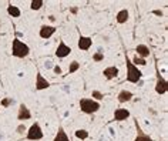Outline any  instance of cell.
<instances>
[{
    "label": "cell",
    "mask_w": 168,
    "mask_h": 141,
    "mask_svg": "<svg viewBox=\"0 0 168 141\" xmlns=\"http://www.w3.org/2000/svg\"><path fill=\"white\" fill-rule=\"evenodd\" d=\"M12 53L14 57H19V58H24L29 56L30 53V47L23 43L21 40L19 39H13V44H12Z\"/></svg>",
    "instance_id": "1"
},
{
    "label": "cell",
    "mask_w": 168,
    "mask_h": 141,
    "mask_svg": "<svg viewBox=\"0 0 168 141\" xmlns=\"http://www.w3.org/2000/svg\"><path fill=\"white\" fill-rule=\"evenodd\" d=\"M125 64H127V81H130V83H138L140 80H141V77H143V73L140 71L138 67H135L134 64H133L130 60H125Z\"/></svg>",
    "instance_id": "2"
},
{
    "label": "cell",
    "mask_w": 168,
    "mask_h": 141,
    "mask_svg": "<svg viewBox=\"0 0 168 141\" xmlns=\"http://www.w3.org/2000/svg\"><path fill=\"white\" fill-rule=\"evenodd\" d=\"M80 108L86 114H94L100 110V103L93 98H81L80 100Z\"/></svg>",
    "instance_id": "3"
},
{
    "label": "cell",
    "mask_w": 168,
    "mask_h": 141,
    "mask_svg": "<svg viewBox=\"0 0 168 141\" xmlns=\"http://www.w3.org/2000/svg\"><path fill=\"white\" fill-rule=\"evenodd\" d=\"M43 138V131H41V127L39 123H33L32 127L27 130V140L32 141H37Z\"/></svg>",
    "instance_id": "4"
},
{
    "label": "cell",
    "mask_w": 168,
    "mask_h": 141,
    "mask_svg": "<svg viewBox=\"0 0 168 141\" xmlns=\"http://www.w3.org/2000/svg\"><path fill=\"white\" fill-rule=\"evenodd\" d=\"M70 53H71V49L67 46L66 43H64V42H60V43H58V47H57V50H56V56H57L58 58L67 57Z\"/></svg>",
    "instance_id": "5"
},
{
    "label": "cell",
    "mask_w": 168,
    "mask_h": 141,
    "mask_svg": "<svg viewBox=\"0 0 168 141\" xmlns=\"http://www.w3.org/2000/svg\"><path fill=\"white\" fill-rule=\"evenodd\" d=\"M50 87V83L43 77V74L37 73L36 76V90H46Z\"/></svg>",
    "instance_id": "6"
},
{
    "label": "cell",
    "mask_w": 168,
    "mask_h": 141,
    "mask_svg": "<svg viewBox=\"0 0 168 141\" xmlns=\"http://www.w3.org/2000/svg\"><path fill=\"white\" fill-rule=\"evenodd\" d=\"M56 33V27H53V26H41L40 29V37L41 39H50L53 34Z\"/></svg>",
    "instance_id": "7"
},
{
    "label": "cell",
    "mask_w": 168,
    "mask_h": 141,
    "mask_svg": "<svg viewBox=\"0 0 168 141\" xmlns=\"http://www.w3.org/2000/svg\"><path fill=\"white\" fill-rule=\"evenodd\" d=\"M130 117V111L127 108H117L114 111V120L115 121H124Z\"/></svg>",
    "instance_id": "8"
},
{
    "label": "cell",
    "mask_w": 168,
    "mask_h": 141,
    "mask_svg": "<svg viewBox=\"0 0 168 141\" xmlns=\"http://www.w3.org/2000/svg\"><path fill=\"white\" fill-rule=\"evenodd\" d=\"M91 44H93V39L91 37H86V36H80V39H78V49L80 50H88L91 47Z\"/></svg>",
    "instance_id": "9"
},
{
    "label": "cell",
    "mask_w": 168,
    "mask_h": 141,
    "mask_svg": "<svg viewBox=\"0 0 168 141\" xmlns=\"http://www.w3.org/2000/svg\"><path fill=\"white\" fill-rule=\"evenodd\" d=\"M167 90H168L167 81H165L162 77L158 76V79H157V84H155V91L158 93V94H164V93H167Z\"/></svg>",
    "instance_id": "10"
},
{
    "label": "cell",
    "mask_w": 168,
    "mask_h": 141,
    "mask_svg": "<svg viewBox=\"0 0 168 141\" xmlns=\"http://www.w3.org/2000/svg\"><path fill=\"white\" fill-rule=\"evenodd\" d=\"M30 117H32V113L29 111V108L26 107L24 104H20V108H19V113H17V118L23 121V120H29Z\"/></svg>",
    "instance_id": "11"
},
{
    "label": "cell",
    "mask_w": 168,
    "mask_h": 141,
    "mask_svg": "<svg viewBox=\"0 0 168 141\" xmlns=\"http://www.w3.org/2000/svg\"><path fill=\"white\" fill-rule=\"evenodd\" d=\"M103 74H104V77H106V79L111 80V79H114V77H117V76H118V69H117L115 66L107 67L106 70L103 71Z\"/></svg>",
    "instance_id": "12"
},
{
    "label": "cell",
    "mask_w": 168,
    "mask_h": 141,
    "mask_svg": "<svg viewBox=\"0 0 168 141\" xmlns=\"http://www.w3.org/2000/svg\"><path fill=\"white\" fill-rule=\"evenodd\" d=\"M135 51L138 53V57H141V58H144V57H148L150 56V49H148L145 44H138L137 46V49H135Z\"/></svg>",
    "instance_id": "13"
},
{
    "label": "cell",
    "mask_w": 168,
    "mask_h": 141,
    "mask_svg": "<svg viewBox=\"0 0 168 141\" xmlns=\"http://www.w3.org/2000/svg\"><path fill=\"white\" fill-rule=\"evenodd\" d=\"M128 16H130L128 10L127 9H123V10H120V12L117 13V21H118L120 24H123V23H125V21L128 20Z\"/></svg>",
    "instance_id": "14"
},
{
    "label": "cell",
    "mask_w": 168,
    "mask_h": 141,
    "mask_svg": "<svg viewBox=\"0 0 168 141\" xmlns=\"http://www.w3.org/2000/svg\"><path fill=\"white\" fill-rule=\"evenodd\" d=\"M131 98H133V93L131 91H127V90L120 91V94H118V101L120 103H127V101H130Z\"/></svg>",
    "instance_id": "15"
},
{
    "label": "cell",
    "mask_w": 168,
    "mask_h": 141,
    "mask_svg": "<svg viewBox=\"0 0 168 141\" xmlns=\"http://www.w3.org/2000/svg\"><path fill=\"white\" fill-rule=\"evenodd\" d=\"M53 141H70V138L67 137V134H66V131L63 130V127L58 128V133L56 134V137H54Z\"/></svg>",
    "instance_id": "16"
},
{
    "label": "cell",
    "mask_w": 168,
    "mask_h": 141,
    "mask_svg": "<svg viewBox=\"0 0 168 141\" xmlns=\"http://www.w3.org/2000/svg\"><path fill=\"white\" fill-rule=\"evenodd\" d=\"M7 13L10 14L12 17H20V14H21V12H20V9L17 7V6H9L7 7Z\"/></svg>",
    "instance_id": "17"
},
{
    "label": "cell",
    "mask_w": 168,
    "mask_h": 141,
    "mask_svg": "<svg viewBox=\"0 0 168 141\" xmlns=\"http://www.w3.org/2000/svg\"><path fill=\"white\" fill-rule=\"evenodd\" d=\"M133 64H134L135 67L137 66H145L147 64V61H145V58H141V57H138V56H135L134 58H133Z\"/></svg>",
    "instance_id": "18"
},
{
    "label": "cell",
    "mask_w": 168,
    "mask_h": 141,
    "mask_svg": "<svg viewBox=\"0 0 168 141\" xmlns=\"http://www.w3.org/2000/svg\"><path fill=\"white\" fill-rule=\"evenodd\" d=\"M76 137L80 138V140H86V138H88V131L87 130H77L76 131Z\"/></svg>",
    "instance_id": "19"
},
{
    "label": "cell",
    "mask_w": 168,
    "mask_h": 141,
    "mask_svg": "<svg viewBox=\"0 0 168 141\" xmlns=\"http://www.w3.org/2000/svg\"><path fill=\"white\" fill-rule=\"evenodd\" d=\"M41 6H43V0H33L30 3V9L32 10H40Z\"/></svg>",
    "instance_id": "20"
},
{
    "label": "cell",
    "mask_w": 168,
    "mask_h": 141,
    "mask_svg": "<svg viewBox=\"0 0 168 141\" xmlns=\"http://www.w3.org/2000/svg\"><path fill=\"white\" fill-rule=\"evenodd\" d=\"M137 128H138V127H137ZM138 131H140V128H138ZM134 141H152V138H151V137H148V135H145V134H143L141 131H140L138 135L135 137Z\"/></svg>",
    "instance_id": "21"
},
{
    "label": "cell",
    "mask_w": 168,
    "mask_h": 141,
    "mask_svg": "<svg viewBox=\"0 0 168 141\" xmlns=\"http://www.w3.org/2000/svg\"><path fill=\"white\" fill-rule=\"evenodd\" d=\"M78 69H80V63L78 61H71L69 66V73L71 74V73H74V71H77Z\"/></svg>",
    "instance_id": "22"
},
{
    "label": "cell",
    "mask_w": 168,
    "mask_h": 141,
    "mask_svg": "<svg viewBox=\"0 0 168 141\" xmlns=\"http://www.w3.org/2000/svg\"><path fill=\"white\" fill-rule=\"evenodd\" d=\"M91 97H93V98H94L95 101H100V100H103V97H104V95H103L100 91H97V90H94V91L91 93Z\"/></svg>",
    "instance_id": "23"
},
{
    "label": "cell",
    "mask_w": 168,
    "mask_h": 141,
    "mask_svg": "<svg viewBox=\"0 0 168 141\" xmlns=\"http://www.w3.org/2000/svg\"><path fill=\"white\" fill-rule=\"evenodd\" d=\"M93 60H94V61H101V60H104V54H103L101 51L95 53L94 56H93Z\"/></svg>",
    "instance_id": "24"
},
{
    "label": "cell",
    "mask_w": 168,
    "mask_h": 141,
    "mask_svg": "<svg viewBox=\"0 0 168 141\" xmlns=\"http://www.w3.org/2000/svg\"><path fill=\"white\" fill-rule=\"evenodd\" d=\"M24 131H26V127H24V125H23V124H21V125H19V127H17V133L23 134V133H24Z\"/></svg>",
    "instance_id": "25"
},
{
    "label": "cell",
    "mask_w": 168,
    "mask_h": 141,
    "mask_svg": "<svg viewBox=\"0 0 168 141\" xmlns=\"http://www.w3.org/2000/svg\"><path fill=\"white\" fill-rule=\"evenodd\" d=\"M10 103H12V100H10V98H4L3 101H2V106H4V107H7V106H9V104H10Z\"/></svg>",
    "instance_id": "26"
},
{
    "label": "cell",
    "mask_w": 168,
    "mask_h": 141,
    "mask_svg": "<svg viewBox=\"0 0 168 141\" xmlns=\"http://www.w3.org/2000/svg\"><path fill=\"white\" fill-rule=\"evenodd\" d=\"M53 71H54V73H56V74H62V69H60V67H58V66H56V67H54V69H53Z\"/></svg>",
    "instance_id": "27"
},
{
    "label": "cell",
    "mask_w": 168,
    "mask_h": 141,
    "mask_svg": "<svg viewBox=\"0 0 168 141\" xmlns=\"http://www.w3.org/2000/svg\"><path fill=\"white\" fill-rule=\"evenodd\" d=\"M154 14H157V16H162V12H161V10H154Z\"/></svg>",
    "instance_id": "28"
}]
</instances>
